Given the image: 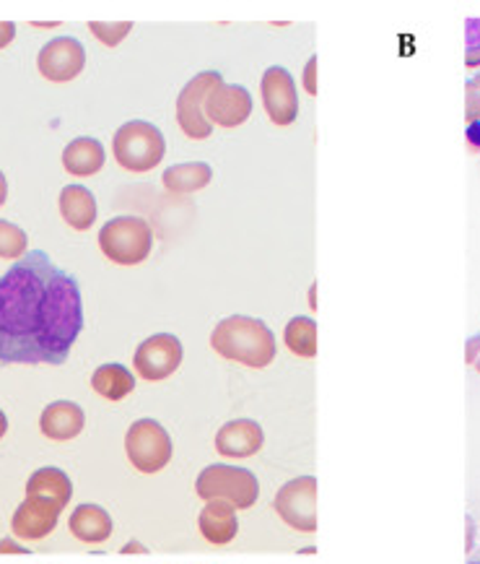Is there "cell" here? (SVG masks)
Here are the masks:
<instances>
[{
    "instance_id": "1",
    "label": "cell",
    "mask_w": 480,
    "mask_h": 564,
    "mask_svg": "<svg viewBox=\"0 0 480 564\" xmlns=\"http://www.w3.org/2000/svg\"><path fill=\"white\" fill-rule=\"evenodd\" d=\"M84 330L78 281L47 252H26L0 279V361L63 365Z\"/></svg>"
},
{
    "instance_id": "2",
    "label": "cell",
    "mask_w": 480,
    "mask_h": 564,
    "mask_svg": "<svg viewBox=\"0 0 480 564\" xmlns=\"http://www.w3.org/2000/svg\"><path fill=\"white\" fill-rule=\"evenodd\" d=\"M210 346L218 357L239 361V365L263 370L275 359V336L263 321L250 315H231L221 321L210 334Z\"/></svg>"
},
{
    "instance_id": "3",
    "label": "cell",
    "mask_w": 480,
    "mask_h": 564,
    "mask_svg": "<svg viewBox=\"0 0 480 564\" xmlns=\"http://www.w3.org/2000/svg\"><path fill=\"white\" fill-rule=\"evenodd\" d=\"M114 162L128 172H151L166 154L164 133L154 122L130 120L112 135Z\"/></svg>"
},
{
    "instance_id": "4",
    "label": "cell",
    "mask_w": 480,
    "mask_h": 564,
    "mask_svg": "<svg viewBox=\"0 0 480 564\" xmlns=\"http://www.w3.org/2000/svg\"><path fill=\"white\" fill-rule=\"evenodd\" d=\"M195 491L203 502H229L237 510H250L260 497L258 476L247 468L227 466V463H216V466L203 468Z\"/></svg>"
},
{
    "instance_id": "5",
    "label": "cell",
    "mask_w": 480,
    "mask_h": 564,
    "mask_svg": "<svg viewBox=\"0 0 480 564\" xmlns=\"http://www.w3.org/2000/svg\"><path fill=\"white\" fill-rule=\"evenodd\" d=\"M99 248L118 265H138L154 250V229L141 216H114L99 231Z\"/></svg>"
},
{
    "instance_id": "6",
    "label": "cell",
    "mask_w": 480,
    "mask_h": 564,
    "mask_svg": "<svg viewBox=\"0 0 480 564\" xmlns=\"http://www.w3.org/2000/svg\"><path fill=\"white\" fill-rule=\"evenodd\" d=\"M172 437L156 419H138L126 435V453L135 471L159 474L172 460Z\"/></svg>"
},
{
    "instance_id": "7",
    "label": "cell",
    "mask_w": 480,
    "mask_h": 564,
    "mask_svg": "<svg viewBox=\"0 0 480 564\" xmlns=\"http://www.w3.org/2000/svg\"><path fill=\"white\" fill-rule=\"evenodd\" d=\"M221 84V74H216V70H203V74L190 78V82L182 86L177 97V122L187 139L206 141L208 135L214 133V126H210L206 118V97Z\"/></svg>"
},
{
    "instance_id": "8",
    "label": "cell",
    "mask_w": 480,
    "mask_h": 564,
    "mask_svg": "<svg viewBox=\"0 0 480 564\" xmlns=\"http://www.w3.org/2000/svg\"><path fill=\"white\" fill-rule=\"evenodd\" d=\"M273 508L283 523L299 533L317 531V479L315 476H299L283 484L275 495Z\"/></svg>"
},
{
    "instance_id": "9",
    "label": "cell",
    "mask_w": 480,
    "mask_h": 564,
    "mask_svg": "<svg viewBox=\"0 0 480 564\" xmlns=\"http://www.w3.org/2000/svg\"><path fill=\"white\" fill-rule=\"evenodd\" d=\"M182 357H185V351H182V344L177 336L156 334V336H149L141 346H138L133 365H135L138 378L159 382V380L172 378V375L179 370Z\"/></svg>"
},
{
    "instance_id": "10",
    "label": "cell",
    "mask_w": 480,
    "mask_h": 564,
    "mask_svg": "<svg viewBox=\"0 0 480 564\" xmlns=\"http://www.w3.org/2000/svg\"><path fill=\"white\" fill-rule=\"evenodd\" d=\"M260 91H263L265 112L273 120V126L286 128L299 118V91H296L294 76L286 68L271 65L260 82Z\"/></svg>"
},
{
    "instance_id": "11",
    "label": "cell",
    "mask_w": 480,
    "mask_h": 564,
    "mask_svg": "<svg viewBox=\"0 0 480 564\" xmlns=\"http://www.w3.org/2000/svg\"><path fill=\"white\" fill-rule=\"evenodd\" d=\"M86 65V50L76 37H55L36 55V68L53 84H68L81 76Z\"/></svg>"
},
{
    "instance_id": "12",
    "label": "cell",
    "mask_w": 480,
    "mask_h": 564,
    "mask_svg": "<svg viewBox=\"0 0 480 564\" xmlns=\"http://www.w3.org/2000/svg\"><path fill=\"white\" fill-rule=\"evenodd\" d=\"M252 115V94L239 84H221L206 97V118L210 126L239 128Z\"/></svg>"
},
{
    "instance_id": "13",
    "label": "cell",
    "mask_w": 480,
    "mask_h": 564,
    "mask_svg": "<svg viewBox=\"0 0 480 564\" xmlns=\"http://www.w3.org/2000/svg\"><path fill=\"white\" fill-rule=\"evenodd\" d=\"M63 510V505L57 502L42 500V497H26L17 508V512H13V533L24 541L45 539L57 528V518H61Z\"/></svg>"
},
{
    "instance_id": "14",
    "label": "cell",
    "mask_w": 480,
    "mask_h": 564,
    "mask_svg": "<svg viewBox=\"0 0 480 564\" xmlns=\"http://www.w3.org/2000/svg\"><path fill=\"white\" fill-rule=\"evenodd\" d=\"M265 445L263 426L252 419H234L218 430L216 435V451L223 458H250V455L260 453Z\"/></svg>"
},
{
    "instance_id": "15",
    "label": "cell",
    "mask_w": 480,
    "mask_h": 564,
    "mask_svg": "<svg viewBox=\"0 0 480 564\" xmlns=\"http://www.w3.org/2000/svg\"><path fill=\"white\" fill-rule=\"evenodd\" d=\"M86 414L78 403L73 401H53L45 406L40 416V430L47 440H57V443H65V440L78 437L84 432Z\"/></svg>"
},
{
    "instance_id": "16",
    "label": "cell",
    "mask_w": 480,
    "mask_h": 564,
    "mask_svg": "<svg viewBox=\"0 0 480 564\" xmlns=\"http://www.w3.org/2000/svg\"><path fill=\"white\" fill-rule=\"evenodd\" d=\"M198 528L203 539L214 546H227L237 539L239 520H237V508L229 502H206V508L200 510Z\"/></svg>"
},
{
    "instance_id": "17",
    "label": "cell",
    "mask_w": 480,
    "mask_h": 564,
    "mask_svg": "<svg viewBox=\"0 0 480 564\" xmlns=\"http://www.w3.org/2000/svg\"><path fill=\"white\" fill-rule=\"evenodd\" d=\"M68 528H70L73 536H76L78 541H84V544H105V541L112 536L114 525L105 508L86 502V505H78V508L73 510Z\"/></svg>"
},
{
    "instance_id": "18",
    "label": "cell",
    "mask_w": 480,
    "mask_h": 564,
    "mask_svg": "<svg viewBox=\"0 0 480 564\" xmlns=\"http://www.w3.org/2000/svg\"><path fill=\"white\" fill-rule=\"evenodd\" d=\"M61 214L65 224L76 231H89L97 221V198L89 187L68 185L61 191Z\"/></svg>"
},
{
    "instance_id": "19",
    "label": "cell",
    "mask_w": 480,
    "mask_h": 564,
    "mask_svg": "<svg viewBox=\"0 0 480 564\" xmlns=\"http://www.w3.org/2000/svg\"><path fill=\"white\" fill-rule=\"evenodd\" d=\"M105 147L97 139L81 135L63 149V167L76 177H91L105 167Z\"/></svg>"
},
{
    "instance_id": "20",
    "label": "cell",
    "mask_w": 480,
    "mask_h": 564,
    "mask_svg": "<svg viewBox=\"0 0 480 564\" xmlns=\"http://www.w3.org/2000/svg\"><path fill=\"white\" fill-rule=\"evenodd\" d=\"M26 497H42V500L57 502L63 505V508H68L73 497V484L68 479V474L61 471V468L47 466L29 476Z\"/></svg>"
},
{
    "instance_id": "21",
    "label": "cell",
    "mask_w": 480,
    "mask_h": 564,
    "mask_svg": "<svg viewBox=\"0 0 480 564\" xmlns=\"http://www.w3.org/2000/svg\"><path fill=\"white\" fill-rule=\"evenodd\" d=\"M210 180H214V170L206 162L172 164L162 175V183L170 193H198Z\"/></svg>"
},
{
    "instance_id": "22",
    "label": "cell",
    "mask_w": 480,
    "mask_h": 564,
    "mask_svg": "<svg viewBox=\"0 0 480 564\" xmlns=\"http://www.w3.org/2000/svg\"><path fill=\"white\" fill-rule=\"evenodd\" d=\"M91 388L107 401H122L135 390V378L122 365H101L91 375Z\"/></svg>"
},
{
    "instance_id": "23",
    "label": "cell",
    "mask_w": 480,
    "mask_h": 564,
    "mask_svg": "<svg viewBox=\"0 0 480 564\" xmlns=\"http://www.w3.org/2000/svg\"><path fill=\"white\" fill-rule=\"evenodd\" d=\"M283 341H286L288 351L296 354V357H317V323L312 317H294V321H288L286 330H283Z\"/></svg>"
},
{
    "instance_id": "24",
    "label": "cell",
    "mask_w": 480,
    "mask_h": 564,
    "mask_svg": "<svg viewBox=\"0 0 480 564\" xmlns=\"http://www.w3.org/2000/svg\"><path fill=\"white\" fill-rule=\"evenodd\" d=\"M29 252V237L26 231L17 227V224L0 219V258H24Z\"/></svg>"
},
{
    "instance_id": "25",
    "label": "cell",
    "mask_w": 480,
    "mask_h": 564,
    "mask_svg": "<svg viewBox=\"0 0 480 564\" xmlns=\"http://www.w3.org/2000/svg\"><path fill=\"white\" fill-rule=\"evenodd\" d=\"M130 29H133V24H130V21H118V24L91 21V24H89V32L101 42V45H107V47H118L120 42L130 34Z\"/></svg>"
},
{
    "instance_id": "26",
    "label": "cell",
    "mask_w": 480,
    "mask_h": 564,
    "mask_svg": "<svg viewBox=\"0 0 480 564\" xmlns=\"http://www.w3.org/2000/svg\"><path fill=\"white\" fill-rule=\"evenodd\" d=\"M465 42H468V55L480 50V19L465 21Z\"/></svg>"
},
{
    "instance_id": "27",
    "label": "cell",
    "mask_w": 480,
    "mask_h": 564,
    "mask_svg": "<svg viewBox=\"0 0 480 564\" xmlns=\"http://www.w3.org/2000/svg\"><path fill=\"white\" fill-rule=\"evenodd\" d=\"M315 74H317V55H312L309 63H307V70H304V91L312 94V97H315V94H317V78H315Z\"/></svg>"
},
{
    "instance_id": "28",
    "label": "cell",
    "mask_w": 480,
    "mask_h": 564,
    "mask_svg": "<svg viewBox=\"0 0 480 564\" xmlns=\"http://www.w3.org/2000/svg\"><path fill=\"white\" fill-rule=\"evenodd\" d=\"M13 37H17V24H11V21H0V50L9 47Z\"/></svg>"
},
{
    "instance_id": "29",
    "label": "cell",
    "mask_w": 480,
    "mask_h": 564,
    "mask_svg": "<svg viewBox=\"0 0 480 564\" xmlns=\"http://www.w3.org/2000/svg\"><path fill=\"white\" fill-rule=\"evenodd\" d=\"M468 143L470 147H476V149H480V120H472L470 126H468Z\"/></svg>"
},
{
    "instance_id": "30",
    "label": "cell",
    "mask_w": 480,
    "mask_h": 564,
    "mask_svg": "<svg viewBox=\"0 0 480 564\" xmlns=\"http://www.w3.org/2000/svg\"><path fill=\"white\" fill-rule=\"evenodd\" d=\"M3 552H13V554H29L24 546L13 544V541H9V539H6V541H0V554H3Z\"/></svg>"
},
{
    "instance_id": "31",
    "label": "cell",
    "mask_w": 480,
    "mask_h": 564,
    "mask_svg": "<svg viewBox=\"0 0 480 564\" xmlns=\"http://www.w3.org/2000/svg\"><path fill=\"white\" fill-rule=\"evenodd\" d=\"M6 198H9V183H6V175L0 172V206L6 204Z\"/></svg>"
},
{
    "instance_id": "32",
    "label": "cell",
    "mask_w": 480,
    "mask_h": 564,
    "mask_svg": "<svg viewBox=\"0 0 480 564\" xmlns=\"http://www.w3.org/2000/svg\"><path fill=\"white\" fill-rule=\"evenodd\" d=\"M130 552H141V554H149V549L138 544V541H130V544H128L126 549H122V554H130Z\"/></svg>"
},
{
    "instance_id": "33",
    "label": "cell",
    "mask_w": 480,
    "mask_h": 564,
    "mask_svg": "<svg viewBox=\"0 0 480 564\" xmlns=\"http://www.w3.org/2000/svg\"><path fill=\"white\" fill-rule=\"evenodd\" d=\"M6 432H9V419H6L3 411H0V440L6 437Z\"/></svg>"
},
{
    "instance_id": "34",
    "label": "cell",
    "mask_w": 480,
    "mask_h": 564,
    "mask_svg": "<svg viewBox=\"0 0 480 564\" xmlns=\"http://www.w3.org/2000/svg\"><path fill=\"white\" fill-rule=\"evenodd\" d=\"M470 564H480V562H470Z\"/></svg>"
}]
</instances>
